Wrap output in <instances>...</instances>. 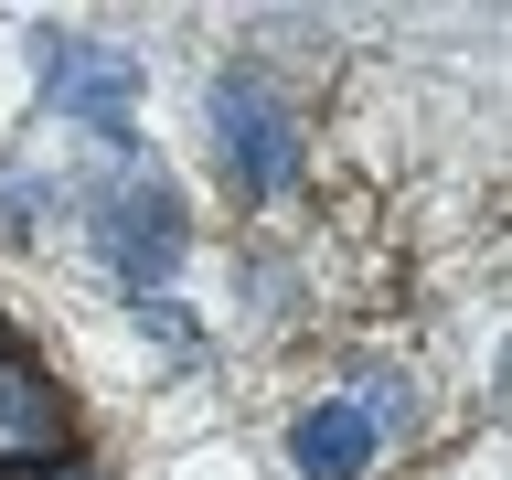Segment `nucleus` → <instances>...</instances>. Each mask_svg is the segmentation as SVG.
<instances>
[{"label":"nucleus","mask_w":512,"mask_h":480,"mask_svg":"<svg viewBox=\"0 0 512 480\" xmlns=\"http://www.w3.org/2000/svg\"><path fill=\"white\" fill-rule=\"evenodd\" d=\"M214 128H224V171L246 192H267V182H288V160H299V139H288V118L267 107L256 86H214Z\"/></svg>","instance_id":"3"},{"label":"nucleus","mask_w":512,"mask_h":480,"mask_svg":"<svg viewBox=\"0 0 512 480\" xmlns=\"http://www.w3.org/2000/svg\"><path fill=\"white\" fill-rule=\"evenodd\" d=\"M96 246H107V267H118L139 299H150V288L182 267V203H171V182H160V171L107 182L96 192Z\"/></svg>","instance_id":"1"},{"label":"nucleus","mask_w":512,"mask_h":480,"mask_svg":"<svg viewBox=\"0 0 512 480\" xmlns=\"http://www.w3.org/2000/svg\"><path fill=\"white\" fill-rule=\"evenodd\" d=\"M43 86L64 96V118H86L96 139H128L139 118V64L96 32H43Z\"/></svg>","instance_id":"2"},{"label":"nucleus","mask_w":512,"mask_h":480,"mask_svg":"<svg viewBox=\"0 0 512 480\" xmlns=\"http://www.w3.org/2000/svg\"><path fill=\"white\" fill-rule=\"evenodd\" d=\"M363 459H374V406L363 395H331V406L299 416V470L310 480H363Z\"/></svg>","instance_id":"4"},{"label":"nucleus","mask_w":512,"mask_h":480,"mask_svg":"<svg viewBox=\"0 0 512 480\" xmlns=\"http://www.w3.org/2000/svg\"><path fill=\"white\" fill-rule=\"evenodd\" d=\"M64 406L43 395V374H0V459H54Z\"/></svg>","instance_id":"5"}]
</instances>
